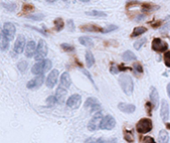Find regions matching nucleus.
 <instances>
[{
	"mask_svg": "<svg viewBox=\"0 0 170 143\" xmlns=\"http://www.w3.org/2000/svg\"><path fill=\"white\" fill-rule=\"evenodd\" d=\"M118 83L121 87L122 91L127 95H131L133 93V81L131 77L127 74H122L118 78Z\"/></svg>",
	"mask_w": 170,
	"mask_h": 143,
	"instance_id": "nucleus-1",
	"label": "nucleus"
},
{
	"mask_svg": "<svg viewBox=\"0 0 170 143\" xmlns=\"http://www.w3.org/2000/svg\"><path fill=\"white\" fill-rule=\"evenodd\" d=\"M51 68H52V62L48 59H45L42 61H38V62L32 67L31 72L35 76H41V75L45 74L46 72L50 71Z\"/></svg>",
	"mask_w": 170,
	"mask_h": 143,
	"instance_id": "nucleus-2",
	"label": "nucleus"
},
{
	"mask_svg": "<svg viewBox=\"0 0 170 143\" xmlns=\"http://www.w3.org/2000/svg\"><path fill=\"white\" fill-rule=\"evenodd\" d=\"M136 131L139 134H146L152 130V120L149 118H141L136 123Z\"/></svg>",
	"mask_w": 170,
	"mask_h": 143,
	"instance_id": "nucleus-3",
	"label": "nucleus"
},
{
	"mask_svg": "<svg viewBox=\"0 0 170 143\" xmlns=\"http://www.w3.org/2000/svg\"><path fill=\"white\" fill-rule=\"evenodd\" d=\"M48 55V45H47L46 41L40 39L37 45L36 53H35V60L36 61H42L45 60L46 56Z\"/></svg>",
	"mask_w": 170,
	"mask_h": 143,
	"instance_id": "nucleus-4",
	"label": "nucleus"
},
{
	"mask_svg": "<svg viewBox=\"0 0 170 143\" xmlns=\"http://www.w3.org/2000/svg\"><path fill=\"white\" fill-rule=\"evenodd\" d=\"M104 118V115L101 113V111H98L97 113H95V115L88 123V129L90 131H97L98 129L101 128V120Z\"/></svg>",
	"mask_w": 170,
	"mask_h": 143,
	"instance_id": "nucleus-5",
	"label": "nucleus"
},
{
	"mask_svg": "<svg viewBox=\"0 0 170 143\" xmlns=\"http://www.w3.org/2000/svg\"><path fill=\"white\" fill-rule=\"evenodd\" d=\"M85 108L89 110L91 112H95V113H97V112L101 111V105L100 100H98V98L89 97V98H87L86 103H85Z\"/></svg>",
	"mask_w": 170,
	"mask_h": 143,
	"instance_id": "nucleus-6",
	"label": "nucleus"
},
{
	"mask_svg": "<svg viewBox=\"0 0 170 143\" xmlns=\"http://www.w3.org/2000/svg\"><path fill=\"white\" fill-rule=\"evenodd\" d=\"M151 47L155 52L158 53H165L168 50V44L160 38H154L152 41Z\"/></svg>",
	"mask_w": 170,
	"mask_h": 143,
	"instance_id": "nucleus-7",
	"label": "nucleus"
},
{
	"mask_svg": "<svg viewBox=\"0 0 170 143\" xmlns=\"http://www.w3.org/2000/svg\"><path fill=\"white\" fill-rule=\"evenodd\" d=\"M115 124H117V121H115L114 117L113 115L107 114L104 116L103 120H101V129H103V130H111V129L115 127Z\"/></svg>",
	"mask_w": 170,
	"mask_h": 143,
	"instance_id": "nucleus-8",
	"label": "nucleus"
},
{
	"mask_svg": "<svg viewBox=\"0 0 170 143\" xmlns=\"http://www.w3.org/2000/svg\"><path fill=\"white\" fill-rule=\"evenodd\" d=\"M2 33L4 34V35L7 37V38L11 41L14 39V36H15V33H16V27L13 23L11 22H6L4 23V25H3V28H2Z\"/></svg>",
	"mask_w": 170,
	"mask_h": 143,
	"instance_id": "nucleus-9",
	"label": "nucleus"
},
{
	"mask_svg": "<svg viewBox=\"0 0 170 143\" xmlns=\"http://www.w3.org/2000/svg\"><path fill=\"white\" fill-rule=\"evenodd\" d=\"M81 103H82V97L78 94H72L67 100L68 107L72 108V110H77V108H79Z\"/></svg>",
	"mask_w": 170,
	"mask_h": 143,
	"instance_id": "nucleus-10",
	"label": "nucleus"
},
{
	"mask_svg": "<svg viewBox=\"0 0 170 143\" xmlns=\"http://www.w3.org/2000/svg\"><path fill=\"white\" fill-rule=\"evenodd\" d=\"M26 39L23 35H18L16 38V41L14 43V52H16L17 54H21L23 53V51L26 48Z\"/></svg>",
	"mask_w": 170,
	"mask_h": 143,
	"instance_id": "nucleus-11",
	"label": "nucleus"
},
{
	"mask_svg": "<svg viewBox=\"0 0 170 143\" xmlns=\"http://www.w3.org/2000/svg\"><path fill=\"white\" fill-rule=\"evenodd\" d=\"M58 78H59V71L58 70H53L50 72V74L48 75L46 79V86L52 88L56 86L57 81H58Z\"/></svg>",
	"mask_w": 170,
	"mask_h": 143,
	"instance_id": "nucleus-12",
	"label": "nucleus"
},
{
	"mask_svg": "<svg viewBox=\"0 0 170 143\" xmlns=\"http://www.w3.org/2000/svg\"><path fill=\"white\" fill-rule=\"evenodd\" d=\"M44 83V76L41 75V76H36V78H34L31 81H29L27 83V88L29 90H35V88H38L43 84Z\"/></svg>",
	"mask_w": 170,
	"mask_h": 143,
	"instance_id": "nucleus-13",
	"label": "nucleus"
},
{
	"mask_svg": "<svg viewBox=\"0 0 170 143\" xmlns=\"http://www.w3.org/2000/svg\"><path fill=\"white\" fill-rule=\"evenodd\" d=\"M160 117L164 122H167L169 119V104L165 100L161 101L160 107Z\"/></svg>",
	"mask_w": 170,
	"mask_h": 143,
	"instance_id": "nucleus-14",
	"label": "nucleus"
},
{
	"mask_svg": "<svg viewBox=\"0 0 170 143\" xmlns=\"http://www.w3.org/2000/svg\"><path fill=\"white\" fill-rule=\"evenodd\" d=\"M36 49H37V46H36V43L34 42L33 40L29 41L28 43H27L26 48H25V55L27 58H32L34 56V54L36 53Z\"/></svg>",
	"mask_w": 170,
	"mask_h": 143,
	"instance_id": "nucleus-15",
	"label": "nucleus"
},
{
	"mask_svg": "<svg viewBox=\"0 0 170 143\" xmlns=\"http://www.w3.org/2000/svg\"><path fill=\"white\" fill-rule=\"evenodd\" d=\"M71 84H72V81H71L70 74L68 73V72H64V73L61 75V78H60V86L65 88H68V87H70Z\"/></svg>",
	"mask_w": 170,
	"mask_h": 143,
	"instance_id": "nucleus-16",
	"label": "nucleus"
},
{
	"mask_svg": "<svg viewBox=\"0 0 170 143\" xmlns=\"http://www.w3.org/2000/svg\"><path fill=\"white\" fill-rule=\"evenodd\" d=\"M118 110L124 113H133L135 111V105L131 103H120L117 105Z\"/></svg>",
	"mask_w": 170,
	"mask_h": 143,
	"instance_id": "nucleus-17",
	"label": "nucleus"
},
{
	"mask_svg": "<svg viewBox=\"0 0 170 143\" xmlns=\"http://www.w3.org/2000/svg\"><path fill=\"white\" fill-rule=\"evenodd\" d=\"M149 97H150L151 104L153 105V107L157 108L158 103H159V95H158L157 90H156L154 87H151L150 88V95H149Z\"/></svg>",
	"mask_w": 170,
	"mask_h": 143,
	"instance_id": "nucleus-18",
	"label": "nucleus"
},
{
	"mask_svg": "<svg viewBox=\"0 0 170 143\" xmlns=\"http://www.w3.org/2000/svg\"><path fill=\"white\" fill-rule=\"evenodd\" d=\"M56 98H57V101L60 103H64V100H65V98L67 97V88L63 87H57L56 90Z\"/></svg>",
	"mask_w": 170,
	"mask_h": 143,
	"instance_id": "nucleus-19",
	"label": "nucleus"
},
{
	"mask_svg": "<svg viewBox=\"0 0 170 143\" xmlns=\"http://www.w3.org/2000/svg\"><path fill=\"white\" fill-rule=\"evenodd\" d=\"M79 42L83 46L87 47V48H90V49L94 47V41L91 40V38H90V37H88V36L80 37V38H79Z\"/></svg>",
	"mask_w": 170,
	"mask_h": 143,
	"instance_id": "nucleus-20",
	"label": "nucleus"
},
{
	"mask_svg": "<svg viewBox=\"0 0 170 143\" xmlns=\"http://www.w3.org/2000/svg\"><path fill=\"white\" fill-rule=\"evenodd\" d=\"M9 42L10 40L1 32V34H0V47H1V51H6L8 49Z\"/></svg>",
	"mask_w": 170,
	"mask_h": 143,
	"instance_id": "nucleus-21",
	"label": "nucleus"
},
{
	"mask_svg": "<svg viewBox=\"0 0 170 143\" xmlns=\"http://www.w3.org/2000/svg\"><path fill=\"white\" fill-rule=\"evenodd\" d=\"M145 32H147V28H145V27H143V26L135 27V28L133 29V31H132V33H131V38L143 35Z\"/></svg>",
	"mask_w": 170,
	"mask_h": 143,
	"instance_id": "nucleus-22",
	"label": "nucleus"
},
{
	"mask_svg": "<svg viewBox=\"0 0 170 143\" xmlns=\"http://www.w3.org/2000/svg\"><path fill=\"white\" fill-rule=\"evenodd\" d=\"M95 64V57L91 51H87L86 52V65L87 68H91Z\"/></svg>",
	"mask_w": 170,
	"mask_h": 143,
	"instance_id": "nucleus-23",
	"label": "nucleus"
},
{
	"mask_svg": "<svg viewBox=\"0 0 170 143\" xmlns=\"http://www.w3.org/2000/svg\"><path fill=\"white\" fill-rule=\"evenodd\" d=\"M122 60L125 61V62H131V61L136 60V56L134 55L131 51H125V52L122 54Z\"/></svg>",
	"mask_w": 170,
	"mask_h": 143,
	"instance_id": "nucleus-24",
	"label": "nucleus"
},
{
	"mask_svg": "<svg viewBox=\"0 0 170 143\" xmlns=\"http://www.w3.org/2000/svg\"><path fill=\"white\" fill-rule=\"evenodd\" d=\"M159 143H168L169 142V134L166 130H160L158 134Z\"/></svg>",
	"mask_w": 170,
	"mask_h": 143,
	"instance_id": "nucleus-25",
	"label": "nucleus"
},
{
	"mask_svg": "<svg viewBox=\"0 0 170 143\" xmlns=\"http://www.w3.org/2000/svg\"><path fill=\"white\" fill-rule=\"evenodd\" d=\"M82 30L88 32H103V29L101 27L95 26V25H85L82 27Z\"/></svg>",
	"mask_w": 170,
	"mask_h": 143,
	"instance_id": "nucleus-26",
	"label": "nucleus"
},
{
	"mask_svg": "<svg viewBox=\"0 0 170 143\" xmlns=\"http://www.w3.org/2000/svg\"><path fill=\"white\" fill-rule=\"evenodd\" d=\"M97 143H117V139L114 137H100L97 139Z\"/></svg>",
	"mask_w": 170,
	"mask_h": 143,
	"instance_id": "nucleus-27",
	"label": "nucleus"
},
{
	"mask_svg": "<svg viewBox=\"0 0 170 143\" xmlns=\"http://www.w3.org/2000/svg\"><path fill=\"white\" fill-rule=\"evenodd\" d=\"M54 23H55V28L57 32L62 31V29L64 28V26H65V23H64L62 18H57L55 21H54Z\"/></svg>",
	"mask_w": 170,
	"mask_h": 143,
	"instance_id": "nucleus-28",
	"label": "nucleus"
},
{
	"mask_svg": "<svg viewBox=\"0 0 170 143\" xmlns=\"http://www.w3.org/2000/svg\"><path fill=\"white\" fill-rule=\"evenodd\" d=\"M86 14L88 16H93V17H105L107 13H104L103 11H98V10H93V11L86 12Z\"/></svg>",
	"mask_w": 170,
	"mask_h": 143,
	"instance_id": "nucleus-29",
	"label": "nucleus"
},
{
	"mask_svg": "<svg viewBox=\"0 0 170 143\" xmlns=\"http://www.w3.org/2000/svg\"><path fill=\"white\" fill-rule=\"evenodd\" d=\"M124 139L130 143L133 142L134 141V136H133V134H132V132L130 131V130H124Z\"/></svg>",
	"mask_w": 170,
	"mask_h": 143,
	"instance_id": "nucleus-30",
	"label": "nucleus"
},
{
	"mask_svg": "<svg viewBox=\"0 0 170 143\" xmlns=\"http://www.w3.org/2000/svg\"><path fill=\"white\" fill-rule=\"evenodd\" d=\"M17 68H18V70L20 72L24 73V72L27 70V68H28V63H27L26 61H20V62L17 64Z\"/></svg>",
	"mask_w": 170,
	"mask_h": 143,
	"instance_id": "nucleus-31",
	"label": "nucleus"
},
{
	"mask_svg": "<svg viewBox=\"0 0 170 143\" xmlns=\"http://www.w3.org/2000/svg\"><path fill=\"white\" fill-rule=\"evenodd\" d=\"M118 27L117 25H113V24H110V25H107L105 28L103 29V32L101 33H110V32H113L114 30H117Z\"/></svg>",
	"mask_w": 170,
	"mask_h": 143,
	"instance_id": "nucleus-32",
	"label": "nucleus"
},
{
	"mask_svg": "<svg viewBox=\"0 0 170 143\" xmlns=\"http://www.w3.org/2000/svg\"><path fill=\"white\" fill-rule=\"evenodd\" d=\"M133 71H134V74L137 73V74H142L143 73V68H142L141 64L139 63H134L133 64Z\"/></svg>",
	"mask_w": 170,
	"mask_h": 143,
	"instance_id": "nucleus-33",
	"label": "nucleus"
},
{
	"mask_svg": "<svg viewBox=\"0 0 170 143\" xmlns=\"http://www.w3.org/2000/svg\"><path fill=\"white\" fill-rule=\"evenodd\" d=\"M146 43V39L143 38V39H140V40H137L135 41V43L133 44V46L135 48V50H139L140 48L142 47V45H144V44Z\"/></svg>",
	"mask_w": 170,
	"mask_h": 143,
	"instance_id": "nucleus-34",
	"label": "nucleus"
},
{
	"mask_svg": "<svg viewBox=\"0 0 170 143\" xmlns=\"http://www.w3.org/2000/svg\"><path fill=\"white\" fill-rule=\"evenodd\" d=\"M163 59H164V63L165 66L170 68V51H167V52L164 53V56H163Z\"/></svg>",
	"mask_w": 170,
	"mask_h": 143,
	"instance_id": "nucleus-35",
	"label": "nucleus"
},
{
	"mask_svg": "<svg viewBox=\"0 0 170 143\" xmlns=\"http://www.w3.org/2000/svg\"><path fill=\"white\" fill-rule=\"evenodd\" d=\"M61 48H62L64 51H66V52H73L75 50L72 45H69V44H67V43L61 44Z\"/></svg>",
	"mask_w": 170,
	"mask_h": 143,
	"instance_id": "nucleus-36",
	"label": "nucleus"
},
{
	"mask_svg": "<svg viewBox=\"0 0 170 143\" xmlns=\"http://www.w3.org/2000/svg\"><path fill=\"white\" fill-rule=\"evenodd\" d=\"M56 101H57V98H56V97H54V95H51V97H49L46 100L47 105H49V106H52V105H54L56 103Z\"/></svg>",
	"mask_w": 170,
	"mask_h": 143,
	"instance_id": "nucleus-37",
	"label": "nucleus"
},
{
	"mask_svg": "<svg viewBox=\"0 0 170 143\" xmlns=\"http://www.w3.org/2000/svg\"><path fill=\"white\" fill-rule=\"evenodd\" d=\"M2 5H3V7H5L7 10H9V11H14L16 8V4H14V3H8V4L2 3Z\"/></svg>",
	"mask_w": 170,
	"mask_h": 143,
	"instance_id": "nucleus-38",
	"label": "nucleus"
},
{
	"mask_svg": "<svg viewBox=\"0 0 170 143\" xmlns=\"http://www.w3.org/2000/svg\"><path fill=\"white\" fill-rule=\"evenodd\" d=\"M142 143H156L154 138L151 137V136H144L143 139H142Z\"/></svg>",
	"mask_w": 170,
	"mask_h": 143,
	"instance_id": "nucleus-39",
	"label": "nucleus"
},
{
	"mask_svg": "<svg viewBox=\"0 0 170 143\" xmlns=\"http://www.w3.org/2000/svg\"><path fill=\"white\" fill-rule=\"evenodd\" d=\"M27 18L32 19V20H36V21H40L44 18V15H31V16H27Z\"/></svg>",
	"mask_w": 170,
	"mask_h": 143,
	"instance_id": "nucleus-40",
	"label": "nucleus"
},
{
	"mask_svg": "<svg viewBox=\"0 0 170 143\" xmlns=\"http://www.w3.org/2000/svg\"><path fill=\"white\" fill-rule=\"evenodd\" d=\"M161 32H168L170 31V22H167V23H165L164 25H163L161 28Z\"/></svg>",
	"mask_w": 170,
	"mask_h": 143,
	"instance_id": "nucleus-41",
	"label": "nucleus"
},
{
	"mask_svg": "<svg viewBox=\"0 0 170 143\" xmlns=\"http://www.w3.org/2000/svg\"><path fill=\"white\" fill-rule=\"evenodd\" d=\"M68 27H69L70 31H74L75 30V25H74L73 20H69V21H68Z\"/></svg>",
	"mask_w": 170,
	"mask_h": 143,
	"instance_id": "nucleus-42",
	"label": "nucleus"
},
{
	"mask_svg": "<svg viewBox=\"0 0 170 143\" xmlns=\"http://www.w3.org/2000/svg\"><path fill=\"white\" fill-rule=\"evenodd\" d=\"M83 73H84L85 75H86V76H87L88 78H89V79H90V81H91V84H93L94 86L96 87V84H95V83H94V80H93V78H91V75H90V73H89V72H88V71H86V70H83Z\"/></svg>",
	"mask_w": 170,
	"mask_h": 143,
	"instance_id": "nucleus-43",
	"label": "nucleus"
},
{
	"mask_svg": "<svg viewBox=\"0 0 170 143\" xmlns=\"http://www.w3.org/2000/svg\"><path fill=\"white\" fill-rule=\"evenodd\" d=\"M118 72H120V68L115 67L114 65H113V67H111V73H113V74H117Z\"/></svg>",
	"mask_w": 170,
	"mask_h": 143,
	"instance_id": "nucleus-44",
	"label": "nucleus"
},
{
	"mask_svg": "<svg viewBox=\"0 0 170 143\" xmlns=\"http://www.w3.org/2000/svg\"><path fill=\"white\" fill-rule=\"evenodd\" d=\"M86 143H97V140L94 138H89L88 140H86Z\"/></svg>",
	"mask_w": 170,
	"mask_h": 143,
	"instance_id": "nucleus-45",
	"label": "nucleus"
},
{
	"mask_svg": "<svg viewBox=\"0 0 170 143\" xmlns=\"http://www.w3.org/2000/svg\"><path fill=\"white\" fill-rule=\"evenodd\" d=\"M166 91H167V94H168V97H170V83L167 84V87H166Z\"/></svg>",
	"mask_w": 170,
	"mask_h": 143,
	"instance_id": "nucleus-46",
	"label": "nucleus"
},
{
	"mask_svg": "<svg viewBox=\"0 0 170 143\" xmlns=\"http://www.w3.org/2000/svg\"><path fill=\"white\" fill-rule=\"evenodd\" d=\"M79 1H82V2H89L90 0H79Z\"/></svg>",
	"mask_w": 170,
	"mask_h": 143,
	"instance_id": "nucleus-47",
	"label": "nucleus"
},
{
	"mask_svg": "<svg viewBox=\"0 0 170 143\" xmlns=\"http://www.w3.org/2000/svg\"><path fill=\"white\" fill-rule=\"evenodd\" d=\"M47 1H49V2H56V1H58V0H47Z\"/></svg>",
	"mask_w": 170,
	"mask_h": 143,
	"instance_id": "nucleus-48",
	"label": "nucleus"
}]
</instances>
